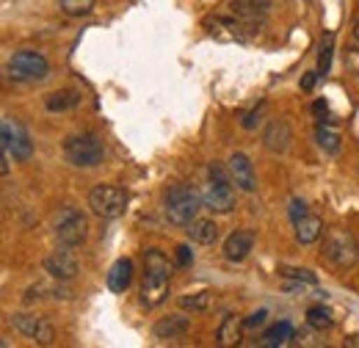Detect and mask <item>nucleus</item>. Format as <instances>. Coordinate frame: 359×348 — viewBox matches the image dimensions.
Listing matches in <instances>:
<instances>
[{
    "instance_id": "nucleus-1",
    "label": "nucleus",
    "mask_w": 359,
    "mask_h": 348,
    "mask_svg": "<svg viewBox=\"0 0 359 348\" xmlns=\"http://www.w3.org/2000/svg\"><path fill=\"white\" fill-rule=\"evenodd\" d=\"M169 282H172V262L163 252L147 249L144 252V279H141V304L147 309H155L166 302L169 296Z\"/></svg>"
},
{
    "instance_id": "nucleus-2",
    "label": "nucleus",
    "mask_w": 359,
    "mask_h": 348,
    "mask_svg": "<svg viewBox=\"0 0 359 348\" xmlns=\"http://www.w3.org/2000/svg\"><path fill=\"white\" fill-rule=\"evenodd\" d=\"M202 202L205 199L199 196V191H194L185 182H175L163 191V213L169 218V224H175V227H188L199 216Z\"/></svg>"
},
{
    "instance_id": "nucleus-3",
    "label": "nucleus",
    "mask_w": 359,
    "mask_h": 348,
    "mask_svg": "<svg viewBox=\"0 0 359 348\" xmlns=\"http://www.w3.org/2000/svg\"><path fill=\"white\" fill-rule=\"evenodd\" d=\"M205 208L219 213V216H226L235 210V188H232V174L229 169H224L222 163H210L208 169V185H205Z\"/></svg>"
},
{
    "instance_id": "nucleus-4",
    "label": "nucleus",
    "mask_w": 359,
    "mask_h": 348,
    "mask_svg": "<svg viewBox=\"0 0 359 348\" xmlns=\"http://www.w3.org/2000/svg\"><path fill=\"white\" fill-rule=\"evenodd\" d=\"M323 257L332 262L334 268L340 271H348L354 268L359 260V246L354 241V235L343 227H332L326 229V238H323Z\"/></svg>"
},
{
    "instance_id": "nucleus-5",
    "label": "nucleus",
    "mask_w": 359,
    "mask_h": 348,
    "mask_svg": "<svg viewBox=\"0 0 359 348\" xmlns=\"http://www.w3.org/2000/svg\"><path fill=\"white\" fill-rule=\"evenodd\" d=\"M64 155L72 166L78 169H94L102 163L105 158V144L100 135L94 133H81V135H69L64 141Z\"/></svg>"
},
{
    "instance_id": "nucleus-6",
    "label": "nucleus",
    "mask_w": 359,
    "mask_h": 348,
    "mask_svg": "<svg viewBox=\"0 0 359 348\" xmlns=\"http://www.w3.org/2000/svg\"><path fill=\"white\" fill-rule=\"evenodd\" d=\"M47 75H50V61L36 50H17L8 61V78L11 81L34 83V81H45Z\"/></svg>"
},
{
    "instance_id": "nucleus-7",
    "label": "nucleus",
    "mask_w": 359,
    "mask_h": 348,
    "mask_svg": "<svg viewBox=\"0 0 359 348\" xmlns=\"http://www.w3.org/2000/svg\"><path fill=\"white\" fill-rule=\"evenodd\" d=\"M128 202H130V196H128V191L119 188V185H97V188H91V194H89L91 213L100 218L125 216Z\"/></svg>"
},
{
    "instance_id": "nucleus-8",
    "label": "nucleus",
    "mask_w": 359,
    "mask_h": 348,
    "mask_svg": "<svg viewBox=\"0 0 359 348\" xmlns=\"http://www.w3.org/2000/svg\"><path fill=\"white\" fill-rule=\"evenodd\" d=\"M55 238L61 246L75 249L89 238V218L75 208H64L61 216L55 218Z\"/></svg>"
},
{
    "instance_id": "nucleus-9",
    "label": "nucleus",
    "mask_w": 359,
    "mask_h": 348,
    "mask_svg": "<svg viewBox=\"0 0 359 348\" xmlns=\"http://www.w3.org/2000/svg\"><path fill=\"white\" fill-rule=\"evenodd\" d=\"M8 321H11V326H14L20 335H25V337L36 340L39 346H50V343L55 340V329H53V323H50V321H45V318H39V315L14 312Z\"/></svg>"
},
{
    "instance_id": "nucleus-10",
    "label": "nucleus",
    "mask_w": 359,
    "mask_h": 348,
    "mask_svg": "<svg viewBox=\"0 0 359 348\" xmlns=\"http://www.w3.org/2000/svg\"><path fill=\"white\" fill-rule=\"evenodd\" d=\"M0 138H3V149H8L14 155V161H28L34 155V141H31V135L22 125L6 119Z\"/></svg>"
},
{
    "instance_id": "nucleus-11",
    "label": "nucleus",
    "mask_w": 359,
    "mask_h": 348,
    "mask_svg": "<svg viewBox=\"0 0 359 348\" xmlns=\"http://www.w3.org/2000/svg\"><path fill=\"white\" fill-rule=\"evenodd\" d=\"M290 141H293V130L287 125V119H271L263 130V147L273 152V155H285L290 149Z\"/></svg>"
},
{
    "instance_id": "nucleus-12",
    "label": "nucleus",
    "mask_w": 359,
    "mask_h": 348,
    "mask_svg": "<svg viewBox=\"0 0 359 348\" xmlns=\"http://www.w3.org/2000/svg\"><path fill=\"white\" fill-rule=\"evenodd\" d=\"M229 166V174H232V182L241 188V191H255L257 188V174H255V166H252V161H249V155H243V152H232L229 155V161H226Z\"/></svg>"
},
{
    "instance_id": "nucleus-13",
    "label": "nucleus",
    "mask_w": 359,
    "mask_h": 348,
    "mask_svg": "<svg viewBox=\"0 0 359 348\" xmlns=\"http://www.w3.org/2000/svg\"><path fill=\"white\" fill-rule=\"evenodd\" d=\"M273 8V0H232L229 3V11L235 20L241 22H257L263 25V20L271 14Z\"/></svg>"
},
{
    "instance_id": "nucleus-14",
    "label": "nucleus",
    "mask_w": 359,
    "mask_h": 348,
    "mask_svg": "<svg viewBox=\"0 0 359 348\" xmlns=\"http://www.w3.org/2000/svg\"><path fill=\"white\" fill-rule=\"evenodd\" d=\"M45 271L53 279H61V282H69L78 276V260L72 252H67V246L61 252H53L50 257H45Z\"/></svg>"
},
{
    "instance_id": "nucleus-15",
    "label": "nucleus",
    "mask_w": 359,
    "mask_h": 348,
    "mask_svg": "<svg viewBox=\"0 0 359 348\" xmlns=\"http://www.w3.org/2000/svg\"><path fill=\"white\" fill-rule=\"evenodd\" d=\"M255 229H235L229 238L224 241V257L229 262H241L249 257V252L255 249Z\"/></svg>"
},
{
    "instance_id": "nucleus-16",
    "label": "nucleus",
    "mask_w": 359,
    "mask_h": 348,
    "mask_svg": "<svg viewBox=\"0 0 359 348\" xmlns=\"http://www.w3.org/2000/svg\"><path fill=\"white\" fill-rule=\"evenodd\" d=\"M152 332H155L158 340H180V337H185L191 332V318H182V315L161 318Z\"/></svg>"
},
{
    "instance_id": "nucleus-17",
    "label": "nucleus",
    "mask_w": 359,
    "mask_h": 348,
    "mask_svg": "<svg viewBox=\"0 0 359 348\" xmlns=\"http://www.w3.org/2000/svg\"><path fill=\"white\" fill-rule=\"evenodd\" d=\"M185 232H188V238H191L194 243H199V246H210V243L219 241V224H216L213 218H194V221L185 227Z\"/></svg>"
},
{
    "instance_id": "nucleus-18",
    "label": "nucleus",
    "mask_w": 359,
    "mask_h": 348,
    "mask_svg": "<svg viewBox=\"0 0 359 348\" xmlns=\"http://www.w3.org/2000/svg\"><path fill=\"white\" fill-rule=\"evenodd\" d=\"M105 282H108V288L114 293H125L130 288V282H133V260L130 257H122V260L114 262L111 271H108V276H105Z\"/></svg>"
},
{
    "instance_id": "nucleus-19",
    "label": "nucleus",
    "mask_w": 359,
    "mask_h": 348,
    "mask_svg": "<svg viewBox=\"0 0 359 348\" xmlns=\"http://www.w3.org/2000/svg\"><path fill=\"white\" fill-rule=\"evenodd\" d=\"M246 326H243V321L235 315V312H226L224 321L219 323V332H216V343L222 348H229V346H238L241 343V332H243Z\"/></svg>"
},
{
    "instance_id": "nucleus-20",
    "label": "nucleus",
    "mask_w": 359,
    "mask_h": 348,
    "mask_svg": "<svg viewBox=\"0 0 359 348\" xmlns=\"http://www.w3.org/2000/svg\"><path fill=\"white\" fill-rule=\"evenodd\" d=\"M45 105L50 114L72 111V108L81 105V91H78V88H61V91H53V94H47Z\"/></svg>"
},
{
    "instance_id": "nucleus-21",
    "label": "nucleus",
    "mask_w": 359,
    "mask_h": 348,
    "mask_svg": "<svg viewBox=\"0 0 359 348\" xmlns=\"http://www.w3.org/2000/svg\"><path fill=\"white\" fill-rule=\"evenodd\" d=\"M293 227H296V241L302 246H310V243H315L323 235V221L318 216H313V213H307V216H302L299 221H293Z\"/></svg>"
},
{
    "instance_id": "nucleus-22",
    "label": "nucleus",
    "mask_w": 359,
    "mask_h": 348,
    "mask_svg": "<svg viewBox=\"0 0 359 348\" xmlns=\"http://www.w3.org/2000/svg\"><path fill=\"white\" fill-rule=\"evenodd\" d=\"M290 340H293V326H290L287 321H282V323L271 326L269 332H266V337H263V346H269V348L287 346Z\"/></svg>"
},
{
    "instance_id": "nucleus-23",
    "label": "nucleus",
    "mask_w": 359,
    "mask_h": 348,
    "mask_svg": "<svg viewBox=\"0 0 359 348\" xmlns=\"http://www.w3.org/2000/svg\"><path fill=\"white\" fill-rule=\"evenodd\" d=\"M315 138H318V147H320L323 152H332V155H334V152L340 149V133L332 130L329 122H320V125H318Z\"/></svg>"
},
{
    "instance_id": "nucleus-24",
    "label": "nucleus",
    "mask_w": 359,
    "mask_h": 348,
    "mask_svg": "<svg viewBox=\"0 0 359 348\" xmlns=\"http://www.w3.org/2000/svg\"><path fill=\"white\" fill-rule=\"evenodd\" d=\"M307 321H310V326L318 329V332H323V329H332L334 326V318H332V309L323 304H315L307 309Z\"/></svg>"
},
{
    "instance_id": "nucleus-25",
    "label": "nucleus",
    "mask_w": 359,
    "mask_h": 348,
    "mask_svg": "<svg viewBox=\"0 0 359 348\" xmlns=\"http://www.w3.org/2000/svg\"><path fill=\"white\" fill-rule=\"evenodd\" d=\"M94 3H97V0H58L61 11H64L67 17H86V14L94 11Z\"/></svg>"
},
{
    "instance_id": "nucleus-26",
    "label": "nucleus",
    "mask_w": 359,
    "mask_h": 348,
    "mask_svg": "<svg viewBox=\"0 0 359 348\" xmlns=\"http://www.w3.org/2000/svg\"><path fill=\"white\" fill-rule=\"evenodd\" d=\"M332 53H334V34L329 31V34L323 36V42H320V55H318V72H320V75L329 72V67H332Z\"/></svg>"
},
{
    "instance_id": "nucleus-27",
    "label": "nucleus",
    "mask_w": 359,
    "mask_h": 348,
    "mask_svg": "<svg viewBox=\"0 0 359 348\" xmlns=\"http://www.w3.org/2000/svg\"><path fill=\"white\" fill-rule=\"evenodd\" d=\"M279 274L285 276V279H299V282H307V285H315L318 282V276H315L310 268H296V265H282L279 268Z\"/></svg>"
},
{
    "instance_id": "nucleus-28",
    "label": "nucleus",
    "mask_w": 359,
    "mask_h": 348,
    "mask_svg": "<svg viewBox=\"0 0 359 348\" xmlns=\"http://www.w3.org/2000/svg\"><path fill=\"white\" fill-rule=\"evenodd\" d=\"M210 304V293H194V296H182L180 307L182 309H191V312H205Z\"/></svg>"
},
{
    "instance_id": "nucleus-29",
    "label": "nucleus",
    "mask_w": 359,
    "mask_h": 348,
    "mask_svg": "<svg viewBox=\"0 0 359 348\" xmlns=\"http://www.w3.org/2000/svg\"><path fill=\"white\" fill-rule=\"evenodd\" d=\"M263 114H266V102H260L257 108L246 111V114L241 116V128H243V130H255V128L263 122Z\"/></svg>"
},
{
    "instance_id": "nucleus-30",
    "label": "nucleus",
    "mask_w": 359,
    "mask_h": 348,
    "mask_svg": "<svg viewBox=\"0 0 359 348\" xmlns=\"http://www.w3.org/2000/svg\"><path fill=\"white\" fill-rule=\"evenodd\" d=\"M266 318H269V312H266V309H257V312H252V315L243 321V326H246V329H257V326L266 323Z\"/></svg>"
},
{
    "instance_id": "nucleus-31",
    "label": "nucleus",
    "mask_w": 359,
    "mask_h": 348,
    "mask_svg": "<svg viewBox=\"0 0 359 348\" xmlns=\"http://www.w3.org/2000/svg\"><path fill=\"white\" fill-rule=\"evenodd\" d=\"M177 265H182V268H188L191 262H194V252H191V246L188 243H182V246H177Z\"/></svg>"
},
{
    "instance_id": "nucleus-32",
    "label": "nucleus",
    "mask_w": 359,
    "mask_h": 348,
    "mask_svg": "<svg viewBox=\"0 0 359 348\" xmlns=\"http://www.w3.org/2000/svg\"><path fill=\"white\" fill-rule=\"evenodd\" d=\"M313 111H315V116H318L320 122H329V125L334 122V119H332V114H329V105H326L323 100H318V102H315V105H313Z\"/></svg>"
},
{
    "instance_id": "nucleus-33",
    "label": "nucleus",
    "mask_w": 359,
    "mask_h": 348,
    "mask_svg": "<svg viewBox=\"0 0 359 348\" xmlns=\"http://www.w3.org/2000/svg\"><path fill=\"white\" fill-rule=\"evenodd\" d=\"M310 210H307V205L302 202V199H293L290 202V221H299L302 216H307Z\"/></svg>"
},
{
    "instance_id": "nucleus-34",
    "label": "nucleus",
    "mask_w": 359,
    "mask_h": 348,
    "mask_svg": "<svg viewBox=\"0 0 359 348\" xmlns=\"http://www.w3.org/2000/svg\"><path fill=\"white\" fill-rule=\"evenodd\" d=\"M320 78V72H307L304 78H302V88L304 91H313V86H315V81Z\"/></svg>"
},
{
    "instance_id": "nucleus-35",
    "label": "nucleus",
    "mask_w": 359,
    "mask_h": 348,
    "mask_svg": "<svg viewBox=\"0 0 359 348\" xmlns=\"http://www.w3.org/2000/svg\"><path fill=\"white\" fill-rule=\"evenodd\" d=\"M354 36H357V42H359V22L354 25Z\"/></svg>"
}]
</instances>
